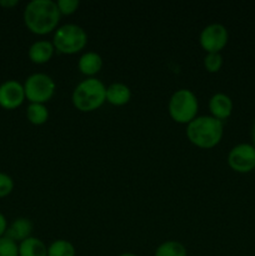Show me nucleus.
Here are the masks:
<instances>
[{"mask_svg":"<svg viewBox=\"0 0 255 256\" xmlns=\"http://www.w3.org/2000/svg\"><path fill=\"white\" fill-rule=\"evenodd\" d=\"M14 189V180L10 175L0 172V198H5L12 194Z\"/></svg>","mask_w":255,"mask_h":256,"instance_id":"obj_21","label":"nucleus"},{"mask_svg":"<svg viewBox=\"0 0 255 256\" xmlns=\"http://www.w3.org/2000/svg\"><path fill=\"white\" fill-rule=\"evenodd\" d=\"M154 256H188V250L182 242L168 240L156 248Z\"/></svg>","mask_w":255,"mask_h":256,"instance_id":"obj_16","label":"nucleus"},{"mask_svg":"<svg viewBox=\"0 0 255 256\" xmlns=\"http://www.w3.org/2000/svg\"><path fill=\"white\" fill-rule=\"evenodd\" d=\"M6 229H8V222H6V219H5L4 215L0 212V238L4 236Z\"/></svg>","mask_w":255,"mask_h":256,"instance_id":"obj_23","label":"nucleus"},{"mask_svg":"<svg viewBox=\"0 0 255 256\" xmlns=\"http://www.w3.org/2000/svg\"><path fill=\"white\" fill-rule=\"evenodd\" d=\"M19 4V2L18 0H0V6L2 8H14L16 6V5Z\"/></svg>","mask_w":255,"mask_h":256,"instance_id":"obj_24","label":"nucleus"},{"mask_svg":"<svg viewBox=\"0 0 255 256\" xmlns=\"http://www.w3.org/2000/svg\"><path fill=\"white\" fill-rule=\"evenodd\" d=\"M232 108L234 105H232V98L224 92H215L209 100L210 114L220 122L228 119L232 115Z\"/></svg>","mask_w":255,"mask_h":256,"instance_id":"obj_10","label":"nucleus"},{"mask_svg":"<svg viewBox=\"0 0 255 256\" xmlns=\"http://www.w3.org/2000/svg\"><path fill=\"white\" fill-rule=\"evenodd\" d=\"M224 135V124L212 115L196 116L186 126L189 142L200 149H212L216 146Z\"/></svg>","mask_w":255,"mask_h":256,"instance_id":"obj_2","label":"nucleus"},{"mask_svg":"<svg viewBox=\"0 0 255 256\" xmlns=\"http://www.w3.org/2000/svg\"><path fill=\"white\" fill-rule=\"evenodd\" d=\"M56 5L62 15H72L76 12L80 2L78 0H58Z\"/></svg>","mask_w":255,"mask_h":256,"instance_id":"obj_22","label":"nucleus"},{"mask_svg":"<svg viewBox=\"0 0 255 256\" xmlns=\"http://www.w3.org/2000/svg\"><path fill=\"white\" fill-rule=\"evenodd\" d=\"M102 68V58L95 52H85L78 60V69L88 78H94Z\"/></svg>","mask_w":255,"mask_h":256,"instance_id":"obj_13","label":"nucleus"},{"mask_svg":"<svg viewBox=\"0 0 255 256\" xmlns=\"http://www.w3.org/2000/svg\"><path fill=\"white\" fill-rule=\"evenodd\" d=\"M72 102L79 112H94L106 102V86L96 78H86L75 86Z\"/></svg>","mask_w":255,"mask_h":256,"instance_id":"obj_3","label":"nucleus"},{"mask_svg":"<svg viewBox=\"0 0 255 256\" xmlns=\"http://www.w3.org/2000/svg\"><path fill=\"white\" fill-rule=\"evenodd\" d=\"M32 222L28 218H16L12 224L8 226L4 236L9 238L15 242H22L32 236Z\"/></svg>","mask_w":255,"mask_h":256,"instance_id":"obj_12","label":"nucleus"},{"mask_svg":"<svg viewBox=\"0 0 255 256\" xmlns=\"http://www.w3.org/2000/svg\"><path fill=\"white\" fill-rule=\"evenodd\" d=\"M19 256H48V246L42 240L30 236L19 244Z\"/></svg>","mask_w":255,"mask_h":256,"instance_id":"obj_15","label":"nucleus"},{"mask_svg":"<svg viewBox=\"0 0 255 256\" xmlns=\"http://www.w3.org/2000/svg\"><path fill=\"white\" fill-rule=\"evenodd\" d=\"M229 42V32L220 22H212L202 30L200 46L206 52H220Z\"/></svg>","mask_w":255,"mask_h":256,"instance_id":"obj_8","label":"nucleus"},{"mask_svg":"<svg viewBox=\"0 0 255 256\" xmlns=\"http://www.w3.org/2000/svg\"><path fill=\"white\" fill-rule=\"evenodd\" d=\"M119 256H138V255L132 254V252H124V254H120Z\"/></svg>","mask_w":255,"mask_h":256,"instance_id":"obj_26","label":"nucleus"},{"mask_svg":"<svg viewBox=\"0 0 255 256\" xmlns=\"http://www.w3.org/2000/svg\"><path fill=\"white\" fill-rule=\"evenodd\" d=\"M88 42V34L80 25L64 24L58 28L52 36L55 50L62 54L72 55L82 52Z\"/></svg>","mask_w":255,"mask_h":256,"instance_id":"obj_5","label":"nucleus"},{"mask_svg":"<svg viewBox=\"0 0 255 256\" xmlns=\"http://www.w3.org/2000/svg\"><path fill=\"white\" fill-rule=\"evenodd\" d=\"M230 169L240 174H246L255 169V146L249 142H240L230 149L228 154Z\"/></svg>","mask_w":255,"mask_h":256,"instance_id":"obj_7","label":"nucleus"},{"mask_svg":"<svg viewBox=\"0 0 255 256\" xmlns=\"http://www.w3.org/2000/svg\"><path fill=\"white\" fill-rule=\"evenodd\" d=\"M252 144L255 146V120H254V122H252Z\"/></svg>","mask_w":255,"mask_h":256,"instance_id":"obj_25","label":"nucleus"},{"mask_svg":"<svg viewBox=\"0 0 255 256\" xmlns=\"http://www.w3.org/2000/svg\"><path fill=\"white\" fill-rule=\"evenodd\" d=\"M0 256H19V245L6 236L0 238Z\"/></svg>","mask_w":255,"mask_h":256,"instance_id":"obj_20","label":"nucleus"},{"mask_svg":"<svg viewBox=\"0 0 255 256\" xmlns=\"http://www.w3.org/2000/svg\"><path fill=\"white\" fill-rule=\"evenodd\" d=\"M24 85L16 80H6L0 84V106L5 110H14L24 102Z\"/></svg>","mask_w":255,"mask_h":256,"instance_id":"obj_9","label":"nucleus"},{"mask_svg":"<svg viewBox=\"0 0 255 256\" xmlns=\"http://www.w3.org/2000/svg\"><path fill=\"white\" fill-rule=\"evenodd\" d=\"M199 102L192 90L179 89L170 96L168 112L170 118L178 124H189L198 116Z\"/></svg>","mask_w":255,"mask_h":256,"instance_id":"obj_4","label":"nucleus"},{"mask_svg":"<svg viewBox=\"0 0 255 256\" xmlns=\"http://www.w3.org/2000/svg\"><path fill=\"white\" fill-rule=\"evenodd\" d=\"M222 54L220 52H206V55L204 56V68L208 72H218L222 66Z\"/></svg>","mask_w":255,"mask_h":256,"instance_id":"obj_19","label":"nucleus"},{"mask_svg":"<svg viewBox=\"0 0 255 256\" xmlns=\"http://www.w3.org/2000/svg\"><path fill=\"white\" fill-rule=\"evenodd\" d=\"M26 118L32 125H42L49 119V110L45 104L30 102L26 109Z\"/></svg>","mask_w":255,"mask_h":256,"instance_id":"obj_17","label":"nucleus"},{"mask_svg":"<svg viewBox=\"0 0 255 256\" xmlns=\"http://www.w3.org/2000/svg\"><path fill=\"white\" fill-rule=\"evenodd\" d=\"M132 99V90L124 82H112L106 86V102L114 106H122Z\"/></svg>","mask_w":255,"mask_h":256,"instance_id":"obj_14","label":"nucleus"},{"mask_svg":"<svg viewBox=\"0 0 255 256\" xmlns=\"http://www.w3.org/2000/svg\"><path fill=\"white\" fill-rule=\"evenodd\" d=\"M76 250L70 242L64 239L54 240L48 246V256H75Z\"/></svg>","mask_w":255,"mask_h":256,"instance_id":"obj_18","label":"nucleus"},{"mask_svg":"<svg viewBox=\"0 0 255 256\" xmlns=\"http://www.w3.org/2000/svg\"><path fill=\"white\" fill-rule=\"evenodd\" d=\"M55 52V48L52 45V42H48V40H38V42H32L30 45L29 50H28V55L29 59L32 60L34 64L42 65L46 64L50 59L52 58Z\"/></svg>","mask_w":255,"mask_h":256,"instance_id":"obj_11","label":"nucleus"},{"mask_svg":"<svg viewBox=\"0 0 255 256\" xmlns=\"http://www.w3.org/2000/svg\"><path fill=\"white\" fill-rule=\"evenodd\" d=\"M24 22L28 29L36 35H46L56 30L62 14L56 2L32 0L24 9Z\"/></svg>","mask_w":255,"mask_h":256,"instance_id":"obj_1","label":"nucleus"},{"mask_svg":"<svg viewBox=\"0 0 255 256\" xmlns=\"http://www.w3.org/2000/svg\"><path fill=\"white\" fill-rule=\"evenodd\" d=\"M25 98L30 102L45 104L55 94L56 84L50 75L45 72H34L29 75L24 84Z\"/></svg>","mask_w":255,"mask_h":256,"instance_id":"obj_6","label":"nucleus"}]
</instances>
